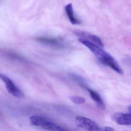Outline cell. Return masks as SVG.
<instances>
[{
  "label": "cell",
  "instance_id": "obj_11",
  "mask_svg": "<svg viewBox=\"0 0 131 131\" xmlns=\"http://www.w3.org/2000/svg\"><path fill=\"white\" fill-rule=\"evenodd\" d=\"M104 131H114L115 130L113 129L111 127H105L104 128V130H103Z\"/></svg>",
  "mask_w": 131,
  "mask_h": 131
},
{
  "label": "cell",
  "instance_id": "obj_5",
  "mask_svg": "<svg viewBox=\"0 0 131 131\" xmlns=\"http://www.w3.org/2000/svg\"><path fill=\"white\" fill-rule=\"evenodd\" d=\"M74 34L76 36L80 37L81 38H84L89 41L97 45L101 48H103L104 47V44L101 39L97 35L92 34L87 32L79 30H75L74 31Z\"/></svg>",
  "mask_w": 131,
  "mask_h": 131
},
{
  "label": "cell",
  "instance_id": "obj_10",
  "mask_svg": "<svg viewBox=\"0 0 131 131\" xmlns=\"http://www.w3.org/2000/svg\"><path fill=\"white\" fill-rule=\"evenodd\" d=\"M69 99L72 102L76 104H81L85 101V99L84 98L80 96H71L69 97Z\"/></svg>",
  "mask_w": 131,
  "mask_h": 131
},
{
  "label": "cell",
  "instance_id": "obj_7",
  "mask_svg": "<svg viewBox=\"0 0 131 131\" xmlns=\"http://www.w3.org/2000/svg\"><path fill=\"white\" fill-rule=\"evenodd\" d=\"M36 39L37 41L43 44L51 45L53 47H61L64 45V44L62 42V40L59 38L48 37H38Z\"/></svg>",
  "mask_w": 131,
  "mask_h": 131
},
{
  "label": "cell",
  "instance_id": "obj_2",
  "mask_svg": "<svg viewBox=\"0 0 131 131\" xmlns=\"http://www.w3.org/2000/svg\"><path fill=\"white\" fill-rule=\"evenodd\" d=\"M79 42L88 47L102 64L108 58L110 54L102 49L101 47L84 38H79Z\"/></svg>",
  "mask_w": 131,
  "mask_h": 131
},
{
  "label": "cell",
  "instance_id": "obj_4",
  "mask_svg": "<svg viewBox=\"0 0 131 131\" xmlns=\"http://www.w3.org/2000/svg\"><path fill=\"white\" fill-rule=\"evenodd\" d=\"M76 125L79 127L85 130H101L98 125L92 120L82 116H78L75 118Z\"/></svg>",
  "mask_w": 131,
  "mask_h": 131
},
{
  "label": "cell",
  "instance_id": "obj_8",
  "mask_svg": "<svg viewBox=\"0 0 131 131\" xmlns=\"http://www.w3.org/2000/svg\"><path fill=\"white\" fill-rule=\"evenodd\" d=\"M65 10L68 18L72 24L78 25L80 24L81 22L74 15L72 4L71 3L68 4L65 6Z\"/></svg>",
  "mask_w": 131,
  "mask_h": 131
},
{
  "label": "cell",
  "instance_id": "obj_3",
  "mask_svg": "<svg viewBox=\"0 0 131 131\" xmlns=\"http://www.w3.org/2000/svg\"><path fill=\"white\" fill-rule=\"evenodd\" d=\"M0 79L4 83L8 92L11 95L17 98H21L24 96L21 90L7 75L0 73Z\"/></svg>",
  "mask_w": 131,
  "mask_h": 131
},
{
  "label": "cell",
  "instance_id": "obj_9",
  "mask_svg": "<svg viewBox=\"0 0 131 131\" xmlns=\"http://www.w3.org/2000/svg\"><path fill=\"white\" fill-rule=\"evenodd\" d=\"M87 89L89 92L91 98L95 102L98 107L101 110H104L105 108V105L100 95L97 93L90 88H87Z\"/></svg>",
  "mask_w": 131,
  "mask_h": 131
},
{
  "label": "cell",
  "instance_id": "obj_6",
  "mask_svg": "<svg viewBox=\"0 0 131 131\" xmlns=\"http://www.w3.org/2000/svg\"><path fill=\"white\" fill-rule=\"evenodd\" d=\"M113 120L121 125H131V114L116 113L112 117Z\"/></svg>",
  "mask_w": 131,
  "mask_h": 131
},
{
  "label": "cell",
  "instance_id": "obj_1",
  "mask_svg": "<svg viewBox=\"0 0 131 131\" xmlns=\"http://www.w3.org/2000/svg\"><path fill=\"white\" fill-rule=\"evenodd\" d=\"M30 121L32 125L40 127L44 130L50 131H65V129L47 118L39 115H34L30 118Z\"/></svg>",
  "mask_w": 131,
  "mask_h": 131
},
{
  "label": "cell",
  "instance_id": "obj_12",
  "mask_svg": "<svg viewBox=\"0 0 131 131\" xmlns=\"http://www.w3.org/2000/svg\"><path fill=\"white\" fill-rule=\"evenodd\" d=\"M128 111L130 112V114H131V105L129 106L128 107Z\"/></svg>",
  "mask_w": 131,
  "mask_h": 131
}]
</instances>
